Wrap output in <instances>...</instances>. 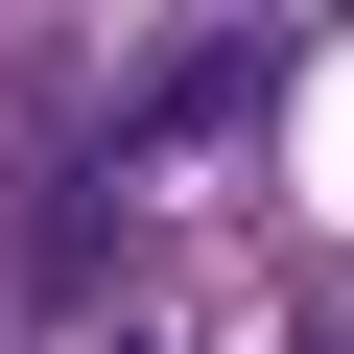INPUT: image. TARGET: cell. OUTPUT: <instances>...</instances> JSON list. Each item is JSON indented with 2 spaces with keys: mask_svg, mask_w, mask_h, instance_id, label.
<instances>
[{
  "mask_svg": "<svg viewBox=\"0 0 354 354\" xmlns=\"http://www.w3.org/2000/svg\"><path fill=\"white\" fill-rule=\"evenodd\" d=\"M260 95H283V24H213V48H142V95H118V142H142V165H189V142H236Z\"/></svg>",
  "mask_w": 354,
  "mask_h": 354,
  "instance_id": "1",
  "label": "cell"
}]
</instances>
